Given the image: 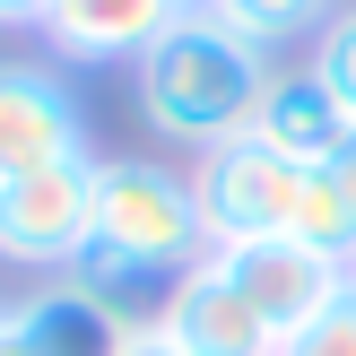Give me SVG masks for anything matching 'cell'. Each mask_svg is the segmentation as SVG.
Instances as JSON below:
<instances>
[{"instance_id":"obj_1","label":"cell","mask_w":356,"mask_h":356,"mask_svg":"<svg viewBox=\"0 0 356 356\" xmlns=\"http://www.w3.org/2000/svg\"><path fill=\"white\" fill-rule=\"evenodd\" d=\"M139 113L156 139L174 148H226V139L252 131V104L270 87V52L243 44L235 26H218L209 9H183L148 52H139Z\"/></svg>"},{"instance_id":"obj_2","label":"cell","mask_w":356,"mask_h":356,"mask_svg":"<svg viewBox=\"0 0 356 356\" xmlns=\"http://www.w3.org/2000/svg\"><path fill=\"white\" fill-rule=\"evenodd\" d=\"M96 243L104 261H122L148 287H174L191 261H209V226H200V191L191 174H165L148 156L96 165Z\"/></svg>"},{"instance_id":"obj_3","label":"cell","mask_w":356,"mask_h":356,"mask_svg":"<svg viewBox=\"0 0 356 356\" xmlns=\"http://www.w3.org/2000/svg\"><path fill=\"white\" fill-rule=\"evenodd\" d=\"M96 235V156H52L0 183V261L35 278H61Z\"/></svg>"},{"instance_id":"obj_4","label":"cell","mask_w":356,"mask_h":356,"mask_svg":"<svg viewBox=\"0 0 356 356\" xmlns=\"http://www.w3.org/2000/svg\"><path fill=\"white\" fill-rule=\"evenodd\" d=\"M313 165L261 148V139H226V148L200 156L191 191H200V226H209V252L218 243H270L296 226V191H305Z\"/></svg>"},{"instance_id":"obj_5","label":"cell","mask_w":356,"mask_h":356,"mask_svg":"<svg viewBox=\"0 0 356 356\" xmlns=\"http://www.w3.org/2000/svg\"><path fill=\"white\" fill-rule=\"evenodd\" d=\"M209 261L252 296V313L278 330V348H287V330H305L322 305L348 296V270H339V261L313 252V243H287V235H270V243H218Z\"/></svg>"},{"instance_id":"obj_6","label":"cell","mask_w":356,"mask_h":356,"mask_svg":"<svg viewBox=\"0 0 356 356\" xmlns=\"http://www.w3.org/2000/svg\"><path fill=\"white\" fill-rule=\"evenodd\" d=\"M148 322L165 330L183 356H278V330L252 313V296H243L218 261H191Z\"/></svg>"},{"instance_id":"obj_7","label":"cell","mask_w":356,"mask_h":356,"mask_svg":"<svg viewBox=\"0 0 356 356\" xmlns=\"http://www.w3.org/2000/svg\"><path fill=\"white\" fill-rule=\"evenodd\" d=\"M52 156H87V122L61 70L44 61H0V183L35 174Z\"/></svg>"},{"instance_id":"obj_8","label":"cell","mask_w":356,"mask_h":356,"mask_svg":"<svg viewBox=\"0 0 356 356\" xmlns=\"http://www.w3.org/2000/svg\"><path fill=\"white\" fill-rule=\"evenodd\" d=\"M191 0H52L44 35L61 61H139Z\"/></svg>"},{"instance_id":"obj_9","label":"cell","mask_w":356,"mask_h":356,"mask_svg":"<svg viewBox=\"0 0 356 356\" xmlns=\"http://www.w3.org/2000/svg\"><path fill=\"white\" fill-rule=\"evenodd\" d=\"M243 139L296 156V165H330L339 139H348V113H339V96H330L313 70H270V87H261L252 131H243Z\"/></svg>"},{"instance_id":"obj_10","label":"cell","mask_w":356,"mask_h":356,"mask_svg":"<svg viewBox=\"0 0 356 356\" xmlns=\"http://www.w3.org/2000/svg\"><path fill=\"white\" fill-rule=\"evenodd\" d=\"M17 322L44 339V356H122V339H131V313H113L104 296H87L79 278H44V287L17 305Z\"/></svg>"},{"instance_id":"obj_11","label":"cell","mask_w":356,"mask_h":356,"mask_svg":"<svg viewBox=\"0 0 356 356\" xmlns=\"http://www.w3.org/2000/svg\"><path fill=\"white\" fill-rule=\"evenodd\" d=\"M209 17H218V26H235L243 44L278 52V44H296V35H322L330 0H209Z\"/></svg>"},{"instance_id":"obj_12","label":"cell","mask_w":356,"mask_h":356,"mask_svg":"<svg viewBox=\"0 0 356 356\" xmlns=\"http://www.w3.org/2000/svg\"><path fill=\"white\" fill-rule=\"evenodd\" d=\"M313 79L339 96V113H348V131H356V9H330L322 17V35H313Z\"/></svg>"},{"instance_id":"obj_13","label":"cell","mask_w":356,"mask_h":356,"mask_svg":"<svg viewBox=\"0 0 356 356\" xmlns=\"http://www.w3.org/2000/svg\"><path fill=\"white\" fill-rule=\"evenodd\" d=\"M278 356H356V305L339 296V305H322L305 330H287V348Z\"/></svg>"},{"instance_id":"obj_14","label":"cell","mask_w":356,"mask_h":356,"mask_svg":"<svg viewBox=\"0 0 356 356\" xmlns=\"http://www.w3.org/2000/svg\"><path fill=\"white\" fill-rule=\"evenodd\" d=\"M0 356H44V339L17 322V305H0Z\"/></svg>"},{"instance_id":"obj_15","label":"cell","mask_w":356,"mask_h":356,"mask_svg":"<svg viewBox=\"0 0 356 356\" xmlns=\"http://www.w3.org/2000/svg\"><path fill=\"white\" fill-rule=\"evenodd\" d=\"M122 356H183V348H174V339H165V330H156V322H139L131 339H122Z\"/></svg>"},{"instance_id":"obj_16","label":"cell","mask_w":356,"mask_h":356,"mask_svg":"<svg viewBox=\"0 0 356 356\" xmlns=\"http://www.w3.org/2000/svg\"><path fill=\"white\" fill-rule=\"evenodd\" d=\"M44 17H52V0H0V26H35L44 35Z\"/></svg>"},{"instance_id":"obj_17","label":"cell","mask_w":356,"mask_h":356,"mask_svg":"<svg viewBox=\"0 0 356 356\" xmlns=\"http://www.w3.org/2000/svg\"><path fill=\"white\" fill-rule=\"evenodd\" d=\"M330 183H339V191H348V209H356V131L339 139V156H330Z\"/></svg>"},{"instance_id":"obj_18","label":"cell","mask_w":356,"mask_h":356,"mask_svg":"<svg viewBox=\"0 0 356 356\" xmlns=\"http://www.w3.org/2000/svg\"><path fill=\"white\" fill-rule=\"evenodd\" d=\"M339 270H348V305H356V252H348V261H339Z\"/></svg>"},{"instance_id":"obj_19","label":"cell","mask_w":356,"mask_h":356,"mask_svg":"<svg viewBox=\"0 0 356 356\" xmlns=\"http://www.w3.org/2000/svg\"><path fill=\"white\" fill-rule=\"evenodd\" d=\"M191 9H209V0H191Z\"/></svg>"}]
</instances>
